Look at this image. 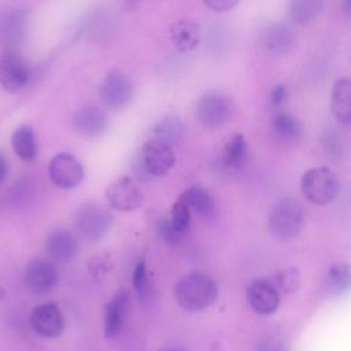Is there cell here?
<instances>
[{
  "instance_id": "cell-1",
  "label": "cell",
  "mask_w": 351,
  "mask_h": 351,
  "mask_svg": "<svg viewBox=\"0 0 351 351\" xmlns=\"http://www.w3.org/2000/svg\"><path fill=\"white\" fill-rule=\"evenodd\" d=\"M218 295L214 280L200 271L182 276L174 287L178 304L188 311H200L211 306Z\"/></svg>"
},
{
  "instance_id": "cell-2",
  "label": "cell",
  "mask_w": 351,
  "mask_h": 351,
  "mask_svg": "<svg viewBox=\"0 0 351 351\" xmlns=\"http://www.w3.org/2000/svg\"><path fill=\"white\" fill-rule=\"evenodd\" d=\"M304 223V210L292 197L280 199L269 214V230L274 239L288 241L295 239Z\"/></svg>"
},
{
  "instance_id": "cell-3",
  "label": "cell",
  "mask_w": 351,
  "mask_h": 351,
  "mask_svg": "<svg viewBox=\"0 0 351 351\" xmlns=\"http://www.w3.org/2000/svg\"><path fill=\"white\" fill-rule=\"evenodd\" d=\"M300 188L308 202L317 206H324L336 197L339 192V180L329 167H313L303 174Z\"/></svg>"
},
{
  "instance_id": "cell-4",
  "label": "cell",
  "mask_w": 351,
  "mask_h": 351,
  "mask_svg": "<svg viewBox=\"0 0 351 351\" xmlns=\"http://www.w3.org/2000/svg\"><path fill=\"white\" fill-rule=\"evenodd\" d=\"M112 222V214L110 210L97 203V202H88L84 203L75 213L74 225L77 233L89 241H96L101 239L107 230L110 229Z\"/></svg>"
},
{
  "instance_id": "cell-5",
  "label": "cell",
  "mask_w": 351,
  "mask_h": 351,
  "mask_svg": "<svg viewBox=\"0 0 351 351\" xmlns=\"http://www.w3.org/2000/svg\"><path fill=\"white\" fill-rule=\"evenodd\" d=\"M107 204L122 213L137 210L144 200V195L137 182L128 176L114 180L104 191Z\"/></svg>"
},
{
  "instance_id": "cell-6",
  "label": "cell",
  "mask_w": 351,
  "mask_h": 351,
  "mask_svg": "<svg viewBox=\"0 0 351 351\" xmlns=\"http://www.w3.org/2000/svg\"><path fill=\"white\" fill-rule=\"evenodd\" d=\"M138 162L149 177H163L173 169L176 155L171 145L152 138L143 145Z\"/></svg>"
},
{
  "instance_id": "cell-7",
  "label": "cell",
  "mask_w": 351,
  "mask_h": 351,
  "mask_svg": "<svg viewBox=\"0 0 351 351\" xmlns=\"http://www.w3.org/2000/svg\"><path fill=\"white\" fill-rule=\"evenodd\" d=\"M196 111L202 125L215 129L225 125L230 118L232 103L223 93L211 90L200 97Z\"/></svg>"
},
{
  "instance_id": "cell-8",
  "label": "cell",
  "mask_w": 351,
  "mask_h": 351,
  "mask_svg": "<svg viewBox=\"0 0 351 351\" xmlns=\"http://www.w3.org/2000/svg\"><path fill=\"white\" fill-rule=\"evenodd\" d=\"M99 95L108 108L119 110L132 100L133 84L122 71L111 70L101 81Z\"/></svg>"
},
{
  "instance_id": "cell-9",
  "label": "cell",
  "mask_w": 351,
  "mask_h": 351,
  "mask_svg": "<svg viewBox=\"0 0 351 351\" xmlns=\"http://www.w3.org/2000/svg\"><path fill=\"white\" fill-rule=\"evenodd\" d=\"M48 173L52 182L62 189L75 188L84 178V167L80 160L66 152L58 154L51 159Z\"/></svg>"
},
{
  "instance_id": "cell-10",
  "label": "cell",
  "mask_w": 351,
  "mask_h": 351,
  "mask_svg": "<svg viewBox=\"0 0 351 351\" xmlns=\"http://www.w3.org/2000/svg\"><path fill=\"white\" fill-rule=\"evenodd\" d=\"M30 80V69L25 60L15 52H4L0 58V84L10 92L15 93L26 86Z\"/></svg>"
},
{
  "instance_id": "cell-11",
  "label": "cell",
  "mask_w": 351,
  "mask_h": 351,
  "mask_svg": "<svg viewBox=\"0 0 351 351\" xmlns=\"http://www.w3.org/2000/svg\"><path fill=\"white\" fill-rule=\"evenodd\" d=\"M23 281L26 288L34 295H45L58 284L55 266L44 259H34L25 267Z\"/></svg>"
},
{
  "instance_id": "cell-12",
  "label": "cell",
  "mask_w": 351,
  "mask_h": 351,
  "mask_svg": "<svg viewBox=\"0 0 351 351\" xmlns=\"http://www.w3.org/2000/svg\"><path fill=\"white\" fill-rule=\"evenodd\" d=\"M30 325L37 335L53 339L63 332L64 317L56 304L44 303L32 310Z\"/></svg>"
},
{
  "instance_id": "cell-13",
  "label": "cell",
  "mask_w": 351,
  "mask_h": 351,
  "mask_svg": "<svg viewBox=\"0 0 351 351\" xmlns=\"http://www.w3.org/2000/svg\"><path fill=\"white\" fill-rule=\"evenodd\" d=\"M247 300L251 308L261 315L276 313L280 306V292L269 280H255L247 289Z\"/></svg>"
},
{
  "instance_id": "cell-14",
  "label": "cell",
  "mask_w": 351,
  "mask_h": 351,
  "mask_svg": "<svg viewBox=\"0 0 351 351\" xmlns=\"http://www.w3.org/2000/svg\"><path fill=\"white\" fill-rule=\"evenodd\" d=\"M73 126L84 137H97L107 126V115L97 106H85L74 112Z\"/></svg>"
},
{
  "instance_id": "cell-15",
  "label": "cell",
  "mask_w": 351,
  "mask_h": 351,
  "mask_svg": "<svg viewBox=\"0 0 351 351\" xmlns=\"http://www.w3.org/2000/svg\"><path fill=\"white\" fill-rule=\"evenodd\" d=\"M129 308V293L122 289L108 300L104 308V336L114 337L122 329Z\"/></svg>"
},
{
  "instance_id": "cell-16",
  "label": "cell",
  "mask_w": 351,
  "mask_h": 351,
  "mask_svg": "<svg viewBox=\"0 0 351 351\" xmlns=\"http://www.w3.org/2000/svg\"><path fill=\"white\" fill-rule=\"evenodd\" d=\"M262 45L271 53H288L295 45V36L289 26L284 23H270L261 34Z\"/></svg>"
},
{
  "instance_id": "cell-17",
  "label": "cell",
  "mask_w": 351,
  "mask_h": 351,
  "mask_svg": "<svg viewBox=\"0 0 351 351\" xmlns=\"http://www.w3.org/2000/svg\"><path fill=\"white\" fill-rule=\"evenodd\" d=\"M45 252L56 262L71 261L78 252L75 237L67 230H55L49 233L44 243Z\"/></svg>"
},
{
  "instance_id": "cell-18",
  "label": "cell",
  "mask_w": 351,
  "mask_h": 351,
  "mask_svg": "<svg viewBox=\"0 0 351 351\" xmlns=\"http://www.w3.org/2000/svg\"><path fill=\"white\" fill-rule=\"evenodd\" d=\"M170 40L180 52L193 51L200 41V27L191 19H180L170 26Z\"/></svg>"
},
{
  "instance_id": "cell-19",
  "label": "cell",
  "mask_w": 351,
  "mask_h": 351,
  "mask_svg": "<svg viewBox=\"0 0 351 351\" xmlns=\"http://www.w3.org/2000/svg\"><path fill=\"white\" fill-rule=\"evenodd\" d=\"M332 112L336 121L343 125L351 122V82L348 78H340L332 89Z\"/></svg>"
},
{
  "instance_id": "cell-20",
  "label": "cell",
  "mask_w": 351,
  "mask_h": 351,
  "mask_svg": "<svg viewBox=\"0 0 351 351\" xmlns=\"http://www.w3.org/2000/svg\"><path fill=\"white\" fill-rule=\"evenodd\" d=\"M248 158V145L241 133H234L225 144L222 152V166L228 171H236L244 166Z\"/></svg>"
},
{
  "instance_id": "cell-21",
  "label": "cell",
  "mask_w": 351,
  "mask_h": 351,
  "mask_svg": "<svg viewBox=\"0 0 351 351\" xmlns=\"http://www.w3.org/2000/svg\"><path fill=\"white\" fill-rule=\"evenodd\" d=\"M180 199L189 207L191 211H195L203 218H208L215 213V200L211 193L202 186H189L182 192Z\"/></svg>"
},
{
  "instance_id": "cell-22",
  "label": "cell",
  "mask_w": 351,
  "mask_h": 351,
  "mask_svg": "<svg viewBox=\"0 0 351 351\" xmlns=\"http://www.w3.org/2000/svg\"><path fill=\"white\" fill-rule=\"evenodd\" d=\"M14 152L25 162H32L37 156V143L34 132L30 126H18L11 136Z\"/></svg>"
},
{
  "instance_id": "cell-23",
  "label": "cell",
  "mask_w": 351,
  "mask_h": 351,
  "mask_svg": "<svg viewBox=\"0 0 351 351\" xmlns=\"http://www.w3.org/2000/svg\"><path fill=\"white\" fill-rule=\"evenodd\" d=\"M271 129L277 138L285 143H293L302 136V123L288 112H277L271 119Z\"/></svg>"
},
{
  "instance_id": "cell-24",
  "label": "cell",
  "mask_w": 351,
  "mask_h": 351,
  "mask_svg": "<svg viewBox=\"0 0 351 351\" xmlns=\"http://www.w3.org/2000/svg\"><path fill=\"white\" fill-rule=\"evenodd\" d=\"M324 0H291L289 16L296 25L313 22L322 11Z\"/></svg>"
},
{
  "instance_id": "cell-25",
  "label": "cell",
  "mask_w": 351,
  "mask_h": 351,
  "mask_svg": "<svg viewBox=\"0 0 351 351\" xmlns=\"http://www.w3.org/2000/svg\"><path fill=\"white\" fill-rule=\"evenodd\" d=\"M185 136L184 123L176 117H166L159 121L154 128V138L160 140L173 147L180 143Z\"/></svg>"
},
{
  "instance_id": "cell-26",
  "label": "cell",
  "mask_w": 351,
  "mask_h": 351,
  "mask_svg": "<svg viewBox=\"0 0 351 351\" xmlns=\"http://www.w3.org/2000/svg\"><path fill=\"white\" fill-rule=\"evenodd\" d=\"M328 289L332 295L340 296L350 288V266L346 263H335L329 267L326 276Z\"/></svg>"
},
{
  "instance_id": "cell-27",
  "label": "cell",
  "mask_w": 351,
  "mask_h": 351,
  "mask_svg": "<svg viewBox=\"0 0 351 351\" xmlns=\"http://www.w3.org/2000/svg\"><path fill=\"white\" fill-rule=\"evenodd\" d=\"M25 15L21 11H14L7 15L3 22L1 34L3 38L11 43H18L25 32Z\"/></svg>"
},
{
  "instance_id": "cell-28",
  "label": "cell",
  "mask_w": 351,
  "mask_h": 351,
  "mask_svg": "<svg viewBox=\"0 0 351 351\" xmlns=\"http://www.w3.org/2000/svg\"><path fill=\"white\" fill-rule=\"evenodd\" d=\"M191 210L189 207L178 197L177 202H174L171 207V217H170V223L171 226L181 233L182 236L188 232L189 225H191Z\"/></svg>"
},
{
  "instance_id": "cell-29",
  "label": "cell",
  "mask_w": 351,
  "mask_h": 351,
  "mask_svg": "<svg viewBox=\"0 0 351 351\" xmlns=\"http://www.w3.org/2000/svg\"><path fill=\"white\" fill-rule=\"evenodd\" d=\"M133 287L140 298H144L148 292V276L145 261H140L133 271Z\"/></svg>"
},
{
  "instance_id": "cell-30",
  "label": "cell",
  "mask_w": 351,
  "mask_h": 351,
  "mask_svg": "<svg viewBox=\"0 0 351 351\" xmlns=\"http://www.w3.org/2000/svg\"><path fill=\"white\" fill-rule=\"evenodd\" d=\"M277 284L282 291L293 292L299 284V274L295 269H285L284 271L277 274Z\"/></svg>"
},
{
  "instance_id": "cell-31",
  "label": "cell",
  "mask_w": 351,
  "mask_h": 351,
  "mask_svg": "<svg viewBox=\"0 0 351 351\" xmlns=\"http://www.w3.org/2000/svg\"><path fill=\"white\" fill-rule=\"evenodd\" d=\"M159 233H160V236H162L166 241H169V243H171V244H177V243L184 237L181 233H178V232L171 226V223H170L169 219H165V221H162V222L159 223Z\"/></svg>"
},
{
  "instance_id": "cell-32",
  "label": "cell",
  "mask_w": 351,
  "mask_h": 351,
  "mask_svg": "<svg viewBox=\"0 0 351 351\" xmlns=\"http://www.w3.org/2000/svg\"><path fill=\"white\" fill-rule=\"evenodd\" d=\"M204 4L215 12H225L232 10L239 0H203Z\"/></svg>"
},
{
  "instance_id": "cell-33",
  "label": "cell",
  "mask_w": 351,
  "mask_h": 351,
  "mask_svg": "<svg viewBox=\"0 0 351 351\" xmlns=\"http://www.w3.org/2000/svg\"><path fill=\"white\" fill-rule=\"evenodd\" d=\"M287 97V88L284 85H276L270 95V101L274 107H280Z\"/></svg>"
},
{
  "instance_id": "cell-34",
  "label": "cell",
  "mask_w": 351,
  "mask_h": 351,
  "mask_svg": "<svg viewBox=\"0 0 351 351\" xmlns=\"http://www.w3.org/2000/svg\"><path fill=\"white\" fill-rule=\"evenodd\" d=\"M7 176V160L5 158L0 154V182L5 178Z\"/></svg>"
},
{
  "instance_id": "cell-35",
  "label": "cell",
  "mask_w": 351,
  "mask_h": 351,
  "mask_svg": "<svg viewBox=\"0 0 351 351\" xmlns=\"http://www.w3.org/2000/svg\"><path fill=\"white\" fill-rule=\"evenodd\" d=\"M341 8H343V11H344L347 15H350V12H351V0H343Z\"/></svg>"
},
{
  "instance_id": "cell-36",
  "label": "cell",
  "mask_w": 351,
  "mask_h": 351,
  "mask_svg": "<svg viewBox=\"0 0 351 351\" xmlns=\"http://www.w3.org/2000/svg\"><path fill=\"white\" fill-rule=\"evenodd\" d=\"M160 351H184L181 348H166V350H160Z\"/></svg>"
}]
</instances>
